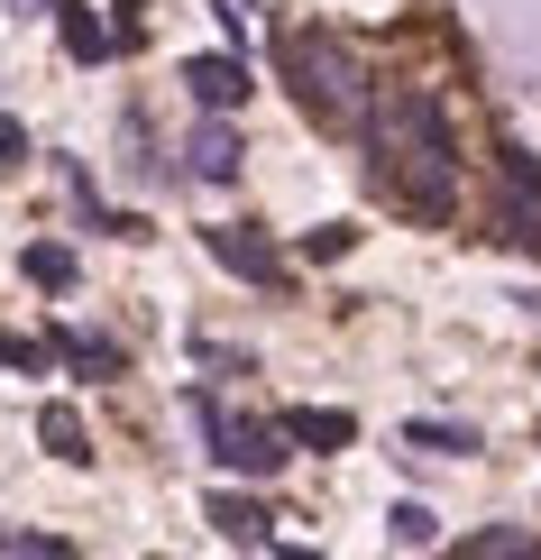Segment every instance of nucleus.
I'll return each mask as SVG.
<instances>
[{
    "mask_svg": "<svg viewBox=\"0 0 541 560\" xmlns=\"http://www.w3.org/2000/svg\"><path fill=\"white\" fill-rule=\"evenodd\" d=\"M285 83H294V102L313 110L321 129H349V120H358V102L340 92V83H349V65H340L321 37H294V46H285Z\"/></svg>",
    "mask_w": 541,
    "mask_h": 560,
    "instance_id": "7ed1b4c3",
    "label": "nucleus"
},
{
    "mask_svg": "<svg viewBox=\"0 0 541 560\" xmlns=\"http://www.w3.org/2000/svg\"><path fill=\"white\" fill-rule=\"evenodd\" d=\"M19 156H28V129H19L10 110H0V166H19Z\"/></svg>",
    "mask_w": 541,
    "mask_h": 560,
    "instance_id": "a211bd4d",
    "label": "nucleus"
},
{
    "mask_svg": "<svg viewBox=\"0 0 541 560\" xmlns=\"http://www.w3.org/2000/svg\"><path fill=\"white\" fill-rule=\"evenodd\" d=\"M19 276H28V285H46V294H64V285H74V248L28 240V248H19Z\"/></svg>",
    "mask_w": 541,
    "mask_h": 560,
    "instance_id": "f8f14e48",
    "label": "nucleus"
},
{
    "mask_svg": "<svg viewBox=\"0 0 541 560\" xmlns=\"http://www.w3.org/2000/svg\"><path fill=\"white\" fill-rule=\"evenodd\" d=\"M202 524L221 533V542H239V551H267V542H275V515H267L257 497H211Z\"/></svg>",
    "mask_w": 541,
    "mask_h": 560,
    "instance_id": "0eeeda50",
    "label": "nucleus"
},
{
    "mask_svg": "<svg viewBox=\"0 0 541 560\" xmlns=\"http://www.w3.org/2000/svg\"><path fill=\"white\" fill-rule=\"evenodd\" d=\"M46 349H56V359L64 368H83V377H120V340H102V331H56V340H46Z\"/></svg>",
    "mask_w": 541,
    "mask_h": 560,
    "instance_id": "9d476101",
    "label": "nucleus"
},
{
    "mask_svg": "<svg viewBox=\"0 0 541 560\" xmlns=\"http://www.w3.org/2000/svg\"><path fill=\"white\" fill-rule=\"evenodd\" d=\"M184 156H193L202 184H230V175L248 166V148H239V129H230V120H202L193 138H184Z\"/></svg>",
    "mask_w": 541,
    "mask_h": 560,
    "instance_id": "6e6552de",
    "label": "nucleus"
},
{
    "mask_svg": "<svg viewBox=\"0 0 541 560\" xmlns=\"http://www.w3.org/2000/svg\"><path fill=\"white\" fill-rule=\"evenodd\" d=\"M376 184H386V202H395V212H413V221H450V212H459L450 156H422V166H404V148H386V138H376Z\"/></svg>",
    "mask_w": 541,
    "mask_h": 560,
    "instance_id": "f03ea898",
    "label": "nucleus"
},
{
    "mask_svg": "<svg viewBox=\"0 0 541 560\" xmlns=\"http://www.w3.org/2000/svg\"><path fill=\"white\" fill-rule=\"evenodd\" d=\"M37 441L64 459V469H83V459H92V432H83V413H64V405H46V413H37Z\"/></svg>",
    "mask_w": 541,
    "mask_h": 560,
    "instance_id": "9b49d317",
    "label": "nucleus"
},
{
    "mask_svg": "<svg viewBox=\"0 0 541 560\" xmlns=\"http://www.w3.org/2000/svg\"><path fill=\"white\" fill-rule=\"evenodd\" d=\"M193 423H202L211 459H221L230 478H275L285 469V432L257 423V413H230V405H211V395H193Z\"/></svg>",
    "mask_w": 541,
    "mask_h": 560,
    "instance_id": "f257e3e1",
    "label": "nucleus"
},
{
    "mask_svg": "<svg viewBox=\"0 0 541 560\" xmlns=\"http://www.w3.org/2000/svg\"><path fill=\"white\" fill-rule=\"evenodd\" d=\"M386 533H395V551H432V542H440L432 505H395V524H386Z\"/></svg>",
    "mask_w": 541,
    "mask_h": 560,
    "instance_id": "4468645a",
    "label": "nucleus"
},
{
    "mask_svg": "<svg viewBox=\"0 0 541 560\" xmlns=\"http://www.w3.org/2000/svg\"><path fill=\"white\" fill-rule=\"evenodd\" d=\"M184 92H193L202 110H239L257 83H248V65H239V56H193V65H184Z\"/></svg>",
    "mask_w": 541,
    "mask_h": 560,
    "instance_id": "39448f33",
    "label": "nucleus"
},
{
    "mask_svg": "<svg viewBox=\"0 0 541 560\" xmlns=\"http://www.w3.org/2000/svg\"><path fill=\"white\" fill-rule=\"evenodd\" d=\"M202 248H211V267H230L239 285H285V248H275L257 221H211Z\"/></svg>",
    "mask_w": 541,
    "mask_h": 560,
    "instance_id": "20e7f679",
    "label": "nucleus"
},
{
    "mask_svg": "<svg viewBox=\"0 0 541 560\" xmlns=\"http://www.w3.org/2000/svg\"><path fill=\"white\" fill-rule=\"evenodd\" d=\"M275 432H285L294 451H349V441H358V413H340V405H285Z\"/></svg>",
    "mask_w": 541,
    "mask_h": 560,
    "instance_id": "423d86ee",
    "label": "nucleus"
},
{
    "mask_svg": "<svg viewBox=\"0 0 541 560\" xmlns=\"http://www.w3.org/2000/svg\"><path fill=\"white\" fill-rule=\"evenodd\" d=\"M505 551H524V533H478L468 542V560H505Z\"/></svg>",
    "mask_w": 541,
    "mask_h": 560,
    "instance_id": "f3484780",
    "label": "nucleus"
},
{
    "mask_svg": "<svg viewBox=\"0 0 541 560\" xmlns=\"http://www.w3.org/2000/svg\"><path fill=\"white\" fill-rule=\"evenodd\" d=\"M10 10H46V0H10Z\"/></svg>",
    "mask_w": 541,
    "mask_h": 560,
    "instance_id": "6ab92c4d",
    "label": "nucleus"
},
{
    "mask_svg": "<svg viewBox=\"0 0 541 560\" xmlns=\"http://www.w3.org/2000/svg\"><path fill=\"white\" fill-rule=\"evenodd\" d=\"M404 451H440V459H478L468 423H404Z\"/></svg>",
    "mask_w": 541,
    "mask_h": 560,
    "instance_id": "ddd939ff",
    "label": "nucleus"
},
{
    "mask_svg": "<svg viewBox=\"0 0 541 560\" xmlns=\"http://www.w3.org/2000/svg\"><path fill=\"white\" fill-rule=\"evenodd\" d=\"M349 240H358V221H321L313 240H303V258H349Z\"/></svg>",
    "mask_w": 541,
    "mask_h": 560,
    "instance_id": "2eb2a0df",
    "label": "nucleus"
},
{
    "mask_svg": "<svg viewBox=\"0 0 541 560\" xmlns=\"http://www.w3.org/2000/svg\"><path fill=\"white\" fill-rule=\"evenodd\" d=\"M56 37H64V56H74V65H110V28L83 10V0H56Z\"/></svg>",
    "mask_w": 541,
    "mask_h": 560,
    "instance_id": "1a4fd4ad",
    "label": "nucleus"
},
{
    "mask_svg": "<svg viewBox=\"0 0 541 560\" xmlns=\"http://www.w3.org/2000/svg\"><path fill=\"white\" fill-rule=\"evenodd\" d=\"M46 359H56V349H46V340H19V331H0V368H28V377H37Z\"/></svg>",
    "mask_w": 541,
    "mask_h": 560,
    "instance_id": "dca6fc26",
    "label": "nucleus"
}]
</instances>
